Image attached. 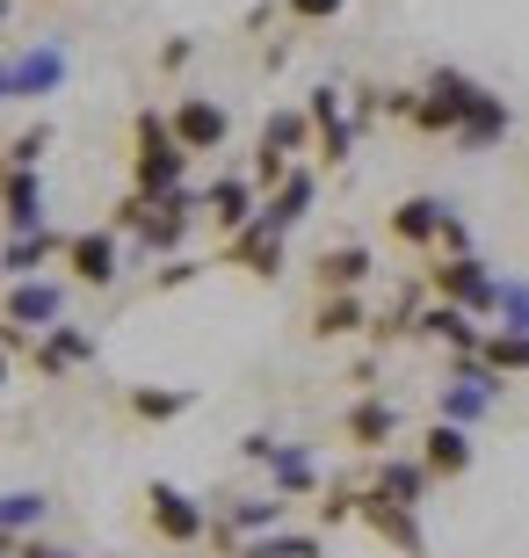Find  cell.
<instances>
[{"instance_id":"obj_30","label":"cell","mask_w":529,"mask_h":558,"mask_svg":"<svg viewBox=\"0 0 529 558\" xmlns=\"http://www.w3.org/2000/svg\"><path fill=\"white\" fill-rule=\"evenodd\" d=\"M508 131H515V109L501 102V95H493V102L479 109V117H471L465 131H457V153H493V145L508 138Z\"/></svg>"},{"instance_id":"obj_6","label":"cell","mask_w":529,"mask_h":558,"mask_svg":"<svg viewBox=\"0 0 529 558\" xmlns=\"http://www.w3.org/2000/svg\"><path fill=\"white\" fill-rule=\"evenodd\" d=\"M508 377L486 371L479 355H449V385H435V421H457V428H479V421L501 407Z\"/></svg>"},{"instance_id":"obj_36","label":"cell","mask_w":529,"mask_h":558,"mask_svg":"<svg viewBox=\"0 0 529 558\" xmlns=\"http://www.w3.org/2000/svg\"><path fill=\"white\" fill-rule=\"evenodd\" d=\"M348 0H284V15L298 22V29H320V22H334Z\"/></svg>"},{"instance_id":"obj_4","label":"cell","mask_w":529,"mask_h":558,"mask_svg":"<svg viewBox=\"0 0 529 558\" xmlns=\"http://www.w3.org/2000/svg\"><path fill=\"white\" fill-rule=\"evenodd\" d=\"M240 457L268 472V494H284V500H312V494H326L312 442H284V435L254 428V435H240Z\"/></svg>"},{"instance_id":"obj_41","label":"cell","mask_w":529,"mask_h":558,"mask_svg":"<svg viewBox=\"0 0 529 558\" xmlns=\"http://www.w3.org/2000/svg\"><path fill=\"white\" fill-rule=\"evenodd\" d=\"M0 558H15V537H0Z\"/></svg>"},{"instance_id":"obj_1","label":"cell","mask_w":529,"mask_h":558,"mask_svg":"<svg viewBox=\"0 0 529 558\" xmlns=\"http://www.w3.org/2000/svg\"><path fill=\"white\" fill-rule=\"evenodd\" d=\"M131 189L153 196V204L189 189V153L175 138V124H167V109H139L131 117Z\"/></svg>"},{"instance_id":"obj_25","label":"cell","mask_w":529,"mask_h":558,"mask_svg":"<svg viewBox=\"0 0 529 558\" xmlns=\"http://www.w3.org/2000/svg\"><path fill=\"white\" fill-rule=\"evenodd\" d=\"M65 240H73V232H59V226H44V232H22V240H8V247H0V276H8V283H29L37 269L65 262Z\"/></svg>"},{"instance_id":"obj_21","label":"cell","mask_w":529,"mask_h":558,"mask_svg":"<svg viewBox=\"0 0 529 558\" xmlns=\"http://www.w3.org/2000/svg\"><path fill=\"white\" fill-rule=\"evenodd\" d=\"M0 226H8V240L51 226V210H44V174H37V167H8V189H0Z\"/></svg>"},{"instance_id":"obj_39","label":"cell","mask_w":529,"mask_h":558,"mask_svg":"<svg viewBox=\"0 0 529 558\" xmlns=\"http://www.w3.org/2000/svg\"><path fill=\"white\" fill-rule=\"evenodd\" d=\"M15 558H81V551H73V544H51V537H22Z\"/></svg>"},{"instance_id":"obj_2","label":"cell","mask_w":529,"mask_h":558,"mask_svg":"<svg viewBox=\"0 0 529 558\" xmlns=\"http://www.w3.org/2000/svg\"><path fill=\"white\" fill-rule=\"evenodd\" d=\"M486 102H493V87L471 81L465 65H428L421 109H413V131H421V138H449V145H457V131H465Z\"/></svg>"},{"instance_id":"obj_17","label":"cell","mask_w":529,"mask_h":558,"mask_svg":"<svg viewBox=\"0 0 529 558\" xmlns=\"http://www.w3.org/2000/svg\"><path fill=\"white\" fill-rule=\"evenodd\" d=\"M218 269H247L254 283H276V276H284V232H268L262 218H254L247 232H232L218 247Z\"/></svg>"},{"instance_id":"obj_9","label":"cell","mask_w":529,"mask_h":558,"mask_svg":"<svg viewBox=\"0 0 529 558\" xmlns=\"http://www.w3.org/2000/svg\"><path fill=\"white\" fill-rule=\"evenodd\" d=\"M196 210H204V189H175L153 204V218L139 226V254L145 262H175L189 247V226H196Z\"/></svg>"},{"instance_id":"obj_32","label":"cell","mask_w":529,"mask_h":558,"mask_svg":"<svg viewBox=\"0 0 529 558\" xmlns=\"http://www.w3.org/2000/svg\"><path fill=\"white\" fill-rule=\"evenodd\" d=\"M51 138H59V124H51V117H37V124H22L15 138L0 145V153H8V167H44V153H51Z\"/></svg>"},{"instance_id":"obj_28","label":"cell","mask_w":529,"mask_h":558,"mask_svg":"<svg viewBox=\"0 0 529 558\" xmlns=\"http://www.w3.org/2000/svg\"><path fill=\"white\" fill-rule=\"evenodd\" d=\"M44 522H51V494L44 486H15V494H0V537H44Z\"/></svg>"},{"instance_id":"obj_3","label":"cell","mask_w":529,"mask_h":558,"mask_svg":"<svg viewBox=\"0 0 529 558\" xmlns=\"http://www.w3.org/2000/svg\"><path fill=\"white\" fill-rule=\"evenodd\" d=\"M73 81V51L65 37H29L15 51H0V102H44Z\"/></svg>"},{"instance_id":"obj_43","label":"cell","mask_w":529,"mask_h":558,"mask_svg":"<svg viewBox=\"0 0 529 558\" xmlns=\"http://www.w3.org/2000/svg\"><path fill=\"white\" fill-rule=\"evenodd\" d=\"M0 189H8V153H0Z\"/></svg>"},{"instance_id":"obj_26","label":"cell","mask_w":529,"mask_h":558,"mask_svg":"<svg viewBox=\"0 0 529 558\" xmlns=\"http://www.w3.org/2000/svg\"><path fill=\"white\" fill-rule=\"evenodd\" d=\"M196 407V385H131L123 392V414L145 421V428H167V421H182Z\"/></svg>"},{"instance_id":"obj_44","label":"cell","mask_w":529,"mask_h":558,"mask_svg":"<svg viewBox=\"0 0 529 558\" xmlns=\"http://www.w3.org/2000/svg\"><path fill=\"white\" fill-rule=\"evenodd\" d=\"M44 8H51V0H44Z\"/></svg>"},{"instance_id":"obj_18","label":"cell","mask_w":529,"mask_h":558,"mask_svg":"<svg viewBox=\"0 0 529 558\" xmlns=\"http://www.w3.org/2000/svg\"><path fill=\"white\" fill-rule=\"evenodd\" d=\"M370 276H377V254H370L363 240L320 247V262H312V290H320V298H348V290H363Z\"/></svg>"},{"instance_id":"obj_33","label":"cell","mask_w":529,"mask_h":558,"mask_svg":"<svg viewBox=\"0 0 529 558\" xmlns=\"http://www.w3.org/2000/svg\"><path fill=\"white\" fill-rule=\"evenodd\" d=\"M508 333H529V276H501V312H493Z\"/></svg>"},{"instance_id":"obj_42","label":"cell","mask_w":529,"mask_h":558,"mask_svg":"<svg viewBox=\"0 0 529 558\" xmlns=\"http://www.w3.org/2000/svg\"><path fill=\"white\" fill-rule=\"evenodd\" d=\"M0 392H8V355H0Z\"/></svg>"},{"instance_id":"obj_35","label":"cell","mask_w":529,"mask_h":558,"mask_svg":"<svg viewBox=\"0 0 529 558\" xmlns=\"http://www.w3.org/2000/svg\"><path fill=\"white\" fill-rule=\"evenodd\" d=\"M204 269H211V262H196V254H175V262H160V269H153V298H167V290H189Z\"/></svg>"},{"instance_id":"obj_5","label":"cell","mask_w":529,"mask_h":558,"mask_svg":"<svg viewBox=\"0 0 529 558\" xmlns=\"http://www.w3.org/2000/svg\"><path fill=\"white\" fill-rule=\"evenodd\" d=\"M428 290H435L443 305L471 312V319H493V312H501V269L479 262V254H435V262H428Z\"/></svg>"},{"instance_id":"obj_24","label":"cell","mask_w":529,"mask_h":558,"mask_svg":"<svg viewBox=\"0 0 529 558\" xmlns=\"http://www.w3.org/2000/svg\"><path fill=\"white\" fill-rule=\"evenodd\" d=\"M370 486H377L385 500H399V508H428V494H435V472H428L421 457L385 450V457H377V472H370Z\"/></svg>"},{"instance_id":"obj_10","label":"cell","mask_w":529,"mask_h":558,"mask_svg":"<svg viewBox=\"0 0 529 558\" xmlns=\"http://www.w3.org/2000/svg\"><path fill=\"white\" fill-rule=\"evenodd\" d=\"M65 276L81 290H109L123 276V232L109 226H81L73 240H65Z\"/></svg>"},{"instance_id":"obj_20","label":"cell","mask_w":529,"mask_h":558,"mask_svg":"<svg viewBox=\"0 0 529 558\" xmlns=\"http://www.w3.org/2000/svg\"><path fill=\"white\" fill-rule=\"evenodd\" d=\"M457 204H443V196H399V204L385 210V232L399 240V247H443V218Z\"/></svg>"},{"instance_id":"obj_14","label":"cell","mask_w":529,"mask_h":558,"mask_svg":"<svg viewBox=\"0 0 529 558\" xmlns=\"http://www.w3.org/2000/svg\"><path fill=\"white\" fill-rule=\"evenodd\" d=\"M486 333H493L486 319H471V312L443 305V298L421 305V319H413V341H435L443 355H479V349H486Z\"/></svg>"},{"instance_id":"obj_34","label":"cell","mask_w":529,"mask_h":558,"mask_svg":"<svg viewBox=\"0 0 529 558\" xmlns=\"http://www.w3.org/2000/svg\"><path fill=\"white\" fill-rule=\"evenodd\" d=\"M356 508H363V486H326V494H320V530L356 522Z\"/></svg>"},{"instance_id":"obj_23","label":"cell","mask_w":529,"mask_h":558,"mask_svg":"<svg viewBox=\"0 0 529 558\" xmlns=\"http://www.w3.org/2000/svg\"><path fill=\"white\" fill-rule=\"evenodd\" d=\"M312 204H320V182H312V167H290L284 189H268V196H262V226L290 240V232L312 218Z\"/></svg>"},{"instance_id":"obj_8","label":"cell","mask_w":529,"mask_h":558,"mask_svg":"<svg viewBox=\"0 0 529 558\" xmlns=\"http://www.w3.org/2000/svg\"><path fill=\"white\" fill-rule=\"evenodd\" d=\"M145 522H153L160 544H204L211 537V500L182 494L175 478H153V486H145Z\"/></svg>"},{"instance_id":"obj_38","label":"cell","mask_w":529,"mask_h":558,"mask_svg":"<svg viewBox=\"0 0 529 558\" xmlns=\"http://www.w3.org/2000/svg\"><path fill=\"white\" fill-rule=\"evenodd\" d=\"M435 254H471V226L457 218V210L443 218V247H435Z\"/></svg>"},{"instance_id":"obj_40","label":"cell","mask_w":529,"mask_h":558,"mask_svg":"<svg viewBox=\"0 0 529 558\" xmlns=\"http://www.w3.org/2000/svg\"><path fill=\"white\" fill-rule=\"evenodd\" d=\"M37 349V333L29 327H8V319H0V355H29Z\"/></svg>"},{"instance_id":"obj_16","label":"cell","mask_w":529,"mask_h":558,"mask_svg":"<svg viewBox=\"0 0 529 558\" xmlns=\"http://www.w3.org/2000/svg\"><path fill=\"white\" fill-rule=\"evenodd\" d=\"M0 319H8V327H29V333L59 327V319H65V283H51V276L8 283V298H0Z\"/></svg>"},{"instance_id":"obj_22","label":"cell","mask_w":529,"mask_h":558,"mask_svg":"<svg viewBox=\"0 0 529 558\" xmlns=\"http://www.w3.org/2000/svg\"><path fill=\"white\" fill-rule=\"evenodd\" d=\"M413 457H421L435 478H465L471 464H479V442H471V428H457V421H428Z\"/></svg>"},{"instance_id":"obj_29","label":"cell","mask_w":529,"mask_h":558,"mask_svg":"<svg viewBox=\"0 0 529 558\" xmlns=\"http://www.w3.org/2000/svg\"><path fill=\"white\" fill-rule=\"evenodd\" d=\"M232 558H326L320 530H268V537H247Z\"/></svg>"},{"instance_id":"obj_27","label":"cell","mask_w":529,"mask_h":558,"mask_svg":"<svg viewBox=\"0 0 529 558\" xmlns=\"http://www.w3.org/2000/svg\"><path fill=\"white\" fill-rule=\"evenodd\" d=\"M312 341H356V333H370V305H363V290H348V298H320L305 319Z\"/></svg>"},{"instance_id":"obj_11","label":"cell","mask_w":529,"mask_h":558,"mask_svg":"<svg viewBox=\"0 0 529 558\" xmlns=\"http://www.w3.org/2000/svg\"><path fill=\"white\" fill-rule=\"evenodd\" d=\"M103 355V341H95V327H73V319H59V327L37 333V349H29V371L44 377V385H59V377L87 371Z\"/></svg>"},{"instance_id":"obj_7","label":"cell","mask_w":529,"mask_h":558,"mask_svg":"<svg viewBox=\"0 0 529 558\" xmlns=\"http://www.w3.org/2000/svg\"><path fill=\"white\" fill-rule=\"evenodd\" d=\"M305 117H312V153H320V167H348L356 160V138H363V124L348 117V95L334 81H320L305 95Z\"/></svg>"},{"instance_id":"obj_13","label":"cell","mask_w":529,"mask_h":558,"mask_svg":"<svg viewBox=\"0 0 529 558\" xmlns=\"http://www.w3.org/2000/svg\"><path fill=\"white\" fill-rule=\"evenodd\" d=\"M167 124H175L182 153L196 160V153H218V145L232 138V109H225L218 95H182V102L167 109Z\"/></svg>"},{"instance_id":"obj_12","label":"cell","mask_w":529,"mask_h":558,"mask_svg":"<svg viewBox=\"0 0 529 558\" xmlns=\"http://www.w3.org/2000/svg\"><path fill=\"white\" fill-rule=\"evenodd\" d=\"M356 522H363L377 544H392L399 558H428V530H421V508H399V500H385L377 486H363V508H356Z\"/></svg>"},{"instance_id":"obj_19","label":"cell","mask_w":529,"mask_h":558,"mask_svg":"<svg viewBox=\"0 0 529 558\" xmlns=\"http://www.w3.org/2000/svg\"><path fill=\"white\" fill-rule=\"evenodd\" d=\"M204 218L225 232V240L254 226V218H262V189H254V174H218V182L204 189Z\"/></svg>"},{"instance_id":"obj_31","label":"cell","mask_w":529,"mask_h":558,"mask_svg":"<svg viewBox=\"0 0 529 558\" xmlns=\"http://www.w3.org/2000/svg\"><path fill=\"white\" fill-rule=\"evenodd\" d=\"M479 363H486V371H501V377H529V333L493 327L486 349H479Z\"/></svg>"},{"instance_id":"obj_37","label":"cell","mask_w":529,"mask_h":558,"mask_svg":"<svg viewBox=\"0 0 529 558\" xmlns=\"http://www.w3.org/2000/svg\"><path fill=\"white\" fill-rule=\"evenodd\" d=\"M189 59H196V37H167V44H160V59H153V65H160V73H182Z\"/></svg>"},{"instance_id":"obj_15","label":"cell","mask_w":529,"mask_h":558,"mask_svg":"<svg viewBox=\"0 0 529 558\" xmlns=\"http://www.w3.org/2000/svg\"><path fill=\"white\" fill-rule=\"evenodd\" d=\"M341 442H348V450H363V457H385L392 442H399V407H392L385 392H363L341 414Z\"/></svg>"}]
</instances>
